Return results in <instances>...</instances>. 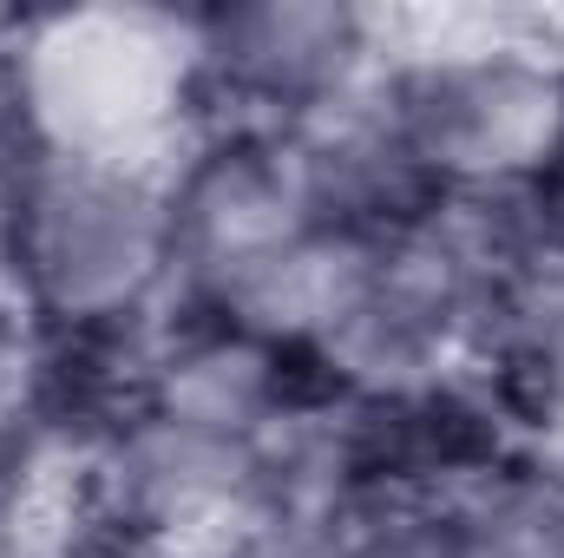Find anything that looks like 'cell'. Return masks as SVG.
I'll return each instance as SVG.
<instances>
[{
	"label": "cell",
	"instance_id": "obj_1",
	"mask_svg": "<svg viewBox=\"0 0 564 558\" xmlns=\"http://www.w3.org/2000/svg\"><path fill=\"white\" fill-rule=\"evenodd\" d=\"M13 250L53 309L112 315L158 270L164 224L132 171L79 151H46L20 171Z\"/></svg>",
	"mask_w": 564,
	"mask_h": 558
},
{
	"label": "cell",
	"instance_id": "obj_2",
	"mask_svg": "<svg viewBox=\"0 0 564 558\" xmlns=\"http://www.w3.org/2000/svg\"><path fill=\"white\" fill-rule=\"evenodd\" d=\"M564 132L558 86L525 60H446L426 66L408 93L401 139L414 158L459 164V171H506L545 164Z\"/></svg>",
	"mask_w": 564,
	"mask_h": 558
},
{
	"label": "cell",
	"instance_id": "obj_3",
	"mask_svg": "<svg viewBox=\"0 0 564 558\" xmlns=\"http://www.w3.org/2000/svg\"><path fill=\"white\" fill-rule=\"evenodd\" d=\"M33 99L59 126V151L119 164V144L158 126L171 99L164 46L126 20H59L33 46Z\"/></svg>",
	"mask_w": 564,
	"mask_h": 558
},
{
	"label": "cell",
	"instance_id": "obj_4",
	"mask_svg": "<svg viewBox=\"0 0 564 558\" xmlns=\"http://www.w3.org/2000/svg\"><path fill=\"white\" fill-rule=\"evenodd\" d=\"M355 60V20L335 7H243L217 20V66L250 99H308Z\"/></svg>",
	"mask_w": 564,
	"mask_h": 558
},
{
	"label": "cell",
	"instance_id": "obj_5",
	"mask_svg": "<svg viewBox=\"0 0 564 558\" xmlns=\"http://www.w3.org/2000/svg\"><path fill=\"white\" fill-rule=\"evenodd\" d=\"M459 558H564V486L539 473H499L466 506Z\"/></svg>",
	"mask_w": 564,
	"mask_h": 558
},
{
	"label": "cell",
	"instance_id": "obj_6",
	"mask_svg": "<svg viewBox=\"0 0 564 558\" xmlns=\"http://www.w3.org/2000/svg\"><path fill=\"white\" fill-rule=\"evenodd\" d=\"M539 217H545L552 244L564 250V132H558V144L545 151V164H539Z\"/></svg>",
	"mask_w": 564,
	"mask_h": 558
},
{
	"label": "cell",
	"instance_id": "obj_7",
	"mask_svg": "<svg viewBox=\"0 0 564 558\" xmlns=\"http://www.w3.org/2000/svg\"><path fill=\"white\" fill-rule=\"evenodd\" d=\"M348 558H459V552H453V539H433V533H381Z\"/></svg>",
	"mask_w": 564,
	"mask_h": 558
}]
</instances>
